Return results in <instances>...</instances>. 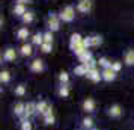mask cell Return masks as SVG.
<instances>
[{"label": "cell", "mask_w": 134, "mask_h": 130, "mask_svg": "<svg viewBox=\"0 0 134 130\" xmlns=\"http://www.w3.org/2000/svg\"><path fill=\"white\" fill-rule=\"evenodd\" d=\"M60 20L62 21H65V23H69V21H72L74 17H75V9L72 6H66L63 8V11L60 12Z\"/></svg>", "instance_id": "obj_1"}, {"label": "cell", "mask_w": 134, "mask_h": 130, "mask_svg": "<svg viewBox=\"0 0 134 130\" xmlns=\"http://www.w3.org/2000/svg\"><path fill=\"white\" fill-rule=\"evenodd\" d=\"M59 27H60V17L56 15V14H50V17H48V29L51 32H56V30H59Z\"/></svg>", "instance_id": "obj_2"}, {"label": "cell", "mask_w": 134, "mask_h": 130, "mask_svg": "<svg viewBox=\"0 0 134 130\" xmlns=\"http://www.w3.org/2000/svg\"><path fill=\"white\" fill-rule=\"evenodd\" d=\"M122 113H124V111H122V107L121 105H111L107 109V115H109L110 118H121L122 117Z\"/></svg>", "instance_id": "obj_3"}, {"label": "cell", "mask_w": 134, "mask_h": 130, "mask_svg": "<svg viewBox=\"0 0 134 130\" xmlns=\"http://www.w3.org/2000/svg\"><path fill=\"white\" fill-rule=\"evenodd\" d=\"M44 70H45V65H44L42 59L36 58V59H33L30 62V71H33V73H42Z\"/></svg>", "instance_id": "obj_4"}, {"label": "cell", "mask_w": 134, "mask_h": 130, "mask_svg": "<svg viewBox=\"0 0 134 130\" xmlns=\"http://www.w3.org/2000/svg\"><path fill=\"white\" fill-rule=\"evenodd\" d=\"M83 44V37L80 35V33H72L71 35V41H69V47H71V50H75L77 47H80Z\"/></svg>", "instance_id": "obj_5"}, {"label": "cell", "mask_w": 134, "mask_h": 130, "mask_svg": "<svg viewBox=\"0 0 134 130\" xmlns=\"http://www.w3.org/2000/svg\"><path fill=\"white\" fill-rule=\"evenodd\" d=\"M77 9H79L80 12H89L92 9V0H79V3H77Z\"/></svg>", "instance_id": "obj_6"}, {"label": "cell", "mask_w": 134, "mask_h": 130, "mask_svg": "<svg viewBox=\"0 0 134 130\" xmlns=\"http://www.w3.org/2000/svg\"><path fill=\"white\" fill-rule=\"evenodd\" d=\"M81 106H83V111H85L86 113H92V112H95V107H97L95 100L93 98H86Z\"/></svg>", "instance_id": "obj_7"}, {"label": "cell", "mask_w": 134, "mask_h": 130, "mask_svg": "<svg viewBox=\"0 0 134 130\" xmlns=\"http://www.w3.org/2000/svg\"><path fill=\"white\" fill-rule=\"evenodd\" d=\"M89 80H92V82H99V80H103V74L99 73V70L98 68H93V70H89V73H87V76H86Z\"/></svg>", "instance_id": "obj_8"}, {"label": "cell", "mask_w": 134, "mask_h": 130, "mask_svg": "<svg viewBox=\"0 0 134 130\" xmlns=\"http://www.w3.org/2000/svg\"><path fill=\"white\" fill-rule=\"evenodd\" d=\"M38 113V103H33V101H29L26 105V115L29 118H32L33 115Z\"/></svg>", "instance_id": "obj_9"}, {"label": "cell", "mask_w": 134, "mask_h": 130, "mask_svg": "<svg viewBox=\"0 0 134 130\" xmlns=\"http://www.w3.org/2000/svg\"><path fill=\"white\" fill-rule=\"evenodd\" d=\"M101 74H103V80L105 82H113L116 79V73L111 68H104L101 71Z\"/></svg>", "instance_id": "obj_10"}, {"label": "cell", "mask_w": 134, "mask_h": 130, "mask_svg": "<svg viewBox=\"0 0 134 130\" xmlns=\"http://www.w3.org/2000/svg\"><path fill=\"white\" fill-rule=\"evenodd\" d=\"M15 58H17V51H15V49L8 47V49L5 50V53H3V59H5L6 62H12V61H15Z\"/></svg>", "instance_id": "obj_11"}, {"label": "cell", "mask_w": 134, "mask_h": 130, "mask_svg": "<svg viewBox=\"0 0 134 130\" xmlns=\"http://www.w3.org/2000/svg\"><path fill=\"white\" fill-rule=\"evenodd\" d=\"M124 61H125V65L133 67L134 65V49H128L127 51H125V58H124Z\"/></svg>", "instance_id": "obj_12"}, {"label": "cell", "mask_w": 134, "mask_h": 130, "mask_svg": "<svg viewBox=\"0 0 134 130\" xmlns=\"http://www.w3.org/2000/svg\"><path fill=\"white\" fill-rule=\"evenodd\" d=\"M14 113H15V117H18V118L26 115V105L24 103H17V105L14 106Z\"/></svg>", "instance_id": "obj_13"}, {"label": "cell", "mask_w": 134, "mask_h": 130, "mask_svg": "<svg viewBox=\"0 0 134 130\" xmlns=\"http://www.w3.org/2000/svg\"><path fill=\"white\" fill-rule=\"evenodd\" d=\"M87 73H89V68L85 64H80L77 67H74V74L75 76H87Z\"/></svg>", "instance_id": "obj_14"}, {"label": "cell", "mask_w": 134, "mask_h": 130, "mask_svg": "<svg viewBox=\"0 0 134 130\" xmlns=\"http://www.w3.org/2000/svg\"><path fill=\"white\" fill-rule=\"evenodd\" d=\"M57 95L62 98H66L69 95V85H59L57 88Z\"/></svg>", "instance_id": "obj_15"}, {"label": "cell", "mask_w": 134, "mask_h": 130, "mask_svg": "<svg viewBox=\"0 0 134 130\" xmlns=\"http://www.w3.org/2000/svg\"><path fill=\"white\" fill-rule=\"evenodd\" d=\"M50 106H51V105H50L48 101H45V100H41V101L38 103V113H39V115H44L45 112L48 111Z\"/></svg>", "instance_id": "obj_16"}, {"label": "cell", "mask_w": 134, "mask_h": 130, "mask_svg": "<svg viewBox=\"0 0 134 130\" xmlns=\"http://www.w3.org/2000/svg\"><path fill=\"white\" fill-rule=\"evenodd\" d=\"M81 126H83L85 130H92L93 129V119H92L91 117H85L83 121H81Z\"/></svg>", "instance_id": "obj_17"}, {"label": "cell", "mask_w": 134, "mask_h": 130, "mask_svg": "<svg viewBox=\"0 0 134 130\" xmlns=\"http://www.w3.org/2000/svg\"><path fill=\"white\" fill-rule=\"evenodd\" d=\"M26 12H27V11H26L24 5H21V3H17V5H15V8H14V14H15L17 17H23Z\"/></svg>", "instance_id": "obj_18"}, {"label": "cell", "mask_w": 134, "mask_h": 130, "mask_svg": "<svg viewBox=\"0 0 134 130\" xmlns=\"http://www.w3.org/2000/svg\"><path fill=\"white\" fill-rule=\"evenodd\" d=\"M20 53H21L23 56H32V53H33L32 45L30 44H23V45L20 47Z\"/></svg>", "instance_id": "obj_19"}, {"label": "cell", "mask_w": 134, "mask_h": 130, "mask_svg": "<svg viewBox=\"0 0 134 130\" xmlns=\"http://www.w3.org/2000/svg\"><path fill=\"white\" fill-rule=\"evenodd\" d=\"M32 44L41 47V45L44 44V33H35V35L32 37Z\"/></svg>", "instance_id": "obj_20"}, {"label": "cell", "mask_w": 134, "mask_h": 130, "mask_svg": "<svg viewBox=\"0 0 134 130\" xmlns=\"http://www.w3.org/2000/svg\"><path fill=\"white\" fill-rule=\"evenodd\" d=\"M14 94H15L17 97H24L26 95V85H23V83L17 85L15 89H14Z\"/></svg>", "instance_id": "obj_21"}, {"label": "cell", "mask_w": 134, "mask_h": 130, "mask_svg": "<svg viewBox=\"0 0 134 130\" xmlns=\"http://www.w3.org/2000/svg\"><path fill=\"white\" fill-rule=\"evenodd\" d=\"M27 37H29V29H27V27H21V29L17 32V38H18L20 41L27 39Z\"/></svg>", "instance_id": "obj_22"}, {"label": "cell", "mask_w": 134, "mask_h": 130, "mask_svg": "<svg viewBox=\"0 0 134 130\" xmlns=\"http://www.w3.org/2000/svg\"><path fill=\"white\" fill-rule=\"evenodd\" d=\"M21 20H23V23H26V24H30L32 21L35 20V14L32 12V11H27V12L21 17Z\"/></svg>", "instance_id": "obj_23"}, {"label": "cell", "mask_w": 134, "mask_h": 130, "mask_svg": "<svg viewBox=\"0 0 134 130\" xmlns=\"http://www.w3.org/2000/svg\"><path fill=\"white\" fill-rule=\"evenodd\" d=\"M57 79H59V83L60 85H68L69 83V74H68L66 71H62Z\"/></svg>", "instance_id": "obj_24"}, {"label": "cell", "mask_w": 134, "mask_h": 130, "mask_svg": "<svg viewBox=\"0 0 134 130\" xmlns=\"http://www.w3.org/2000/svg\"><path fill=\"white\" fill-rule=\"evenodd\" d=\"M91 44H92V47H99L103 44V37H99V35L91 37Z\"/></svg>", "instance_id": "obj_25"}, {"label": "cell", "mask_w": 134, "mask_h": 130, "mask_svg": "<svg viewBox=\"0 0 134 130\" xmlns=\"http://www.w3.org/2000/svg\"><path fill=\"white\" fill-rule=\"evenodd\" d=\"M98 64H99V67H103V70H104V68H111V64H113V62H110L107 58H99V59H98Z\"/></svg>", "instance_id": "obj_26"}, {"label": "cell", "mask_w": 134, "mask_h": 130, "mask_svg": "<svg viewBox=\"0 0 134 130\" xmlns=\"http://www.w3.org/2000/svg\"><path fill=\"white\" fill-rule=\"evenodd\" d=\"M92 59V53H91V50H87V51H85L83 55H80L79 56V61L81 62V64H86L87 61H91Z\"/></svg>", "instance_id": "obj_27"}, {"label": "cell", "mask_w": 134, "mask_h": 130, "mask_svg": "<svg viewBox=\"0 0 134 130\" xmlns=\"http://www.w3.org/2000/svg\"><path fill=\"white\" fill-rule=\"evenodd\" d=\"M0 82H2V83H9V82H11V74H9V71L5 70V71L0 73Z\"/></svg>", "instance_id": "obj_28"}, {"label": "cell", "mask_w": 134, "mask_h": 130, "mask_svg": "<svg viewBox=\"0 0 134 130\" xmlns=\"http://www.w3.org/2000/svg\"><path fill=\"white\" fill-rule=\"evenodd\" d=\"M44 123L47 124V126H53V124L56 123L54 113H51V115H45V117H44Z\"/></svg>", "instance_id": "obj_29"}, {"label": "cell", "mask_w": 134, "mask_h": 130, "mask_svg": "<svg viewBox=\"0 0 134 130\" xmlns=\"http://www.w3.org/2000/svg\"><path fill=\"white\" fill-rule=\"evenodd\" d=\"M20 129L21 130H33V126H32L30 119H27V121H21V123H20Z\"/></svg>", "instance_id": "obj_30"}, {"label": "cell", "mask_w": 134, "mask_h": 130, "mask_svg": "<svg viewBox=\"0 0 134 130\" xmlns=\"http://www.w3.org/2000/svg\"><path fill=\"white\" fill-rule=\"evenodd\" d=\"M44 43L53 44V32L51 30H47L45 33H44Z\"/></svg>", "instance_id": "obj_31"}, {"label": "cell", "mask_w": 134, "mask_h": 130, "mask_svg": "<svg viewBox=\"0 0 134 130\" xmlns=\"http://www.w3.org/2000/svg\"><path fill=\"white\" fill-rule=\"evenodd\" d=\"M39 49H41V51H42V53H50V51H51V50H53V44L44 43L42 45H41V47H39Z\"/></svg>", "instance_id": "obj_32"}, {"label": "cell", "mask_w": 134, "mask_h": 130, "mask_svg": "<svg viewBox=\"0 0 134 130\" xmlns=\"http://www.w3.org/2000/svg\"><path fill=\"white\" fill-rule=\"evenodd\" d=\"M86 67H87V68L89 70H93V68H97V65H98V61H95V59H93V58H92L91 61H87L85 64Z\"/></svg>", "instance_id": "obj_33"}, {"label": "cell", "mask_w": 134, "mask_h": 130, "mask_svg": "<svg viewBox=\"0 0 134 130\" xmlns=\"http://www.w3.org/2000/svg\"><path fill=\"white\" fill-rule=\"evenodd\" d=\"M121 68H122V64L119 61H115L113 64H111V70H113L115 73H119V71H121Z\"/></svg>", "instance_id": "obj_34"}, {"label": "cell", "mask_w": 134, "mask_h": 130, "mask_svg": "<svg viewBox=\"0 0 134 130\" xmlns=\"http://www.w3.org/2000/svg\"><path fill=\"white\" fill-rule=\"evenodd\" d=\"M83 47H85V49H87V50L92 47V44H91V37L83 38Z\"/></svg>", "instance_id": "obj_35"}, {"label": "cell", "mask_w": 134, "mask_h": 130, "mask_svg": "<svg viewBox=\"0 0 134 130\" xmlns=\"http://www.w3.org/2000/svg\"><path fill=\"white\" fill-rule=\"evenodd\" d=\"M32 0H18V3H21V5H26V3H30Z\"/></svg>", "instance_id": "obj_36"}, {"label": "cell", "mask_w": 134, "mask_h": 130, "mask_svg": "<svg viewBox=\"0 0 134 130\" xmlns=\"http://www.w3.org/2000/svg\"><path fill=\"white\" fill-rule=\"evenodd\" d=\"M92 130H97V129H92Z\"/></svg>", "instance_id": "obj_37"}]
</instances>
